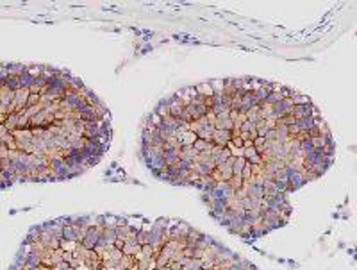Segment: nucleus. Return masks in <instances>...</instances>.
<instances>
[{
  "label": "nucleus",
  "mask_w": 357,
  "mask_h": 270,
  "mask_svg": "<svg viewBox=\"0 0 357 270\" xmlns=\"http://www.w3.org/2000/svg\"><path fill=\"white\" fill-rule=\"evenodd\" d=\"M9 270H259L177 218L75 215L34 225Z\"/></svg>",
  "instance_id": "nucleus-3"
},
{
  "label": "nucleus",
  "mask_w": 357,
  "mask_h": 270,
  "mask_svg": "<svg viewBox=\"0 0 357 270\" xmlns=\"http://www.w3.org/2000/svg\"><path fill=\"white\" fill-rule=\"evenodd\" d=\"M139 158L162 183L197 190L229 233L256 241L288 224L291 195L333 167L336 142L307 95L227 77L162 98L143 122Z\"/></svg>",
  "instance_id": "nucleus-1"
},
{
  "label": "nucleus",
  "mask_w": 357,
  "mask_h": 270,
  "mask_svg": "<svg viewBox=\"0 0 357 270\" xmlns=\"http://www.w3.org/2000/svg\"><path fill=\"white\" fill-rule=\"evenodd\" d=\"M111 138L109 110L81 79L0 61V190L82 176L107 154Z\"/></svg>",
  "instance_id": "nucleus-2"
}]
</instances>
